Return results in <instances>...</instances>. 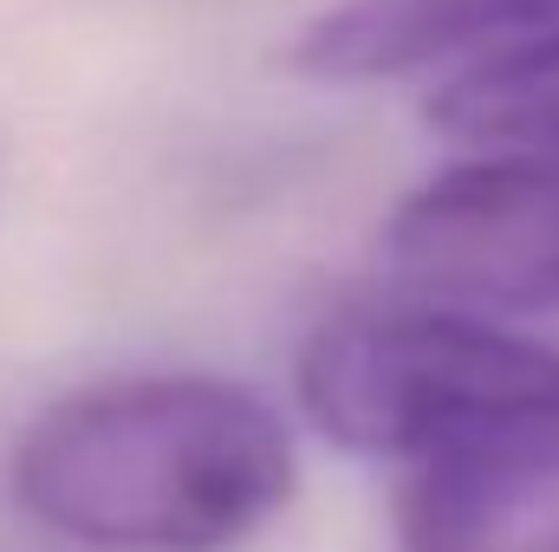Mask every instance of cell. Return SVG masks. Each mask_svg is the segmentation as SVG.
<instances>
[{
	"instance_id": "1",
	"label": "cell",
	"mask_w": 559,
	"mask_h": 552,
	"mask_svg": "<svg viewBox=\"0 0 559 552\" xmlns=\"http://www.w3.org/2000/svg\"><path fill=\"white\" fill-rule=\"evenodd\" d=\"M13 507L85 552H235L293 488V429L254 391L202 371L85 384L26 422Z\"/></svg>"
},
{
	"instance_id": "2",
	"label": "cell",
	"mask_w": 559,
	"mask_h": 552,
	"mask_svg": "<svg viewBox=\"0 0 559 552\" xmlns=\"http://www.w3.org/2000/svg\"><path fill=\"white\" fill-rule=\"evenodd\" d=\"M306 422L365 461H455L559 435V351L455 305H352L293 364Z\"/></svg>"
},
{
	"instance_id": "3",
	"label": "cell",
	"mask_w": 559,
	"mask_h": 552,
	"mask_svg": "<svg viewBox=\"0 0 559 552\" xmlns=\"http://www.w3.org/2000/svg\"><path fill=\"white\" fill-rule=\"evenodd\" d=\"M384 261L429 305L559 312V149H475L436 169L391 208Z\"/></svg>"
},
{
	"instance_id": "4",
	"label": "cell",
	"mask_w": 559,
	"mask_h": 552,
	"mask_svg": "<svg viewBox=\"0 0 559 552\" xmlns=\"http://www.w3.org/2000/svg\"><path fill=\"white\" fill-rule=\"evenodd\" d=\"M559 59V0H345L319 13L293 65L332 85L411 72H488Z\"/></svg>"
},
{
	"instance_id": "5",
	"label": "cell",
	"mask_w": 559,
	"mask_h": 552,
	"mask_svg": "<svg viewBox=\"0 0 559 552\" xmlns=\"http://www.w3.org/2000/svg\"><path fill=\"white\" fill-rule=\"evenodd\" d=\"M397 552H559V435L411 468Z\"/></svg>"
},
{
	"instance_id": "6",
	"label": "cell",
	"mask_w": 559,
	"mask_h": 552,
	"mask_svg": "<svg viewBox=\"0 0 559 552\" xmlns=\"http://www.w3.org/2000/svg\"><path fill=\"white\" fill-rule=\"evenodd\" d=\"M429 124L468 149H559V59L442 79Z\"/></svg>"
}]
</instances>
